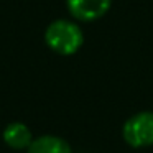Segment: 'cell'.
I'll list each match as a JSON object with an SVG mask.
<instances>
[{
	"instance_id": "obj_1",
	"label": "cell",
	"mask_w": 153,
	"mask_h": 153,
	"mask_svg": "<svg viewBox=\"0 0 153 153\" xmlns=\"http://www.w3.org/2000/svg\"><path fill=\"white\" fill-rule=\"evenodd\" d=\"M45 41L48 48L61 56H71L77 53L84 43V33L77 23L71 20H54L45 31Z\"/></svg>"
},
{
	"instance_id": "obj_2",
	"label": "cell",
	"mask_w": 153,
	"mask_h": 153,
	"mask_svg": "<svg viewBox=\"0 0 153 153\" xmlns=\"http://www.w3.org/2000/svg\"><path fill=\"white\" fill-rule=\"evenodd\" d=\"M122 137L132 148H148L153 145V112L143 110L127 119L122 127Z\"/></svg>"
},
{
	"instance_id": "obj_3",
	"label": "cell",
	"mask_w": 153,
	"mask_h": 153,
	"mask_svg": "<svg viewBox=\"0 0 153 153\" xmlns=\"http://www.w3.org/2000/svg\"><path fill=\"white\" fill-rule=\"evenodd\" d=\"M68 12L79 22H96L112 7V0H66Z\"/></svg>"
},
{
	"instance_id": "obj_4",
	"label": "cell",
	"mask_w": 153,
	"mask_h": 153,
	"mask_svg": "<svg viewBox=\"0 0 153 153\" xmlns=\"http://www.w3.org/2000/svg\"><path fill=\"white\" fill-rule=\"evenodd\" d=\"M27 153H73L71 145L56 135H41L27 148Z\"/></svg>"
},
{
	"instance_id": "obj_5",
	"label": "cell",
	"mask_w": 153,
	"mask_h": 153,
	"mask_svg": "<svg viewBox=\"0 0 153 153\" xmlns=\"http://www.w3.org/2000/svg\"><path fill=\"white\" fill-rule=\"evenodd\" d=\"M4 142L13 150H25L33 142L31 132L25 123L22 122H12L4 130Z\"/></svg>"
}]
</instances>
